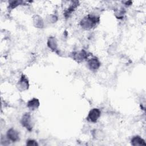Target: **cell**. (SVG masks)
Instances as JSON below:
<instances>
[{
    "instance_id": "6da1fadb",
    "label": "cell",
    "mask_w": 146,
    "mask_h": 146,
    "mask_svg": "<svg viewBox=\"0 0 146 146\" xmlns=\"http://www.w3.org/2000/svg\"><path fill=\"white\" fill-rule=\"evenodd\" d=\"M100 22V17L94 14H89L80 21V27L85 30H90L97 26Z\"/></svg>"
},
{
    "instance_id": "4fadbf2b",
    "label": "cell",
    "mask_w": 146,
    "mask_h": 146,
    "mask_svg": "<svg viewBox=\"0 0 146 146\" xmlns=\"http://www.w3.org/2000/svg\"><path fill=\"white\" fill-rule=\"evenodd\" d=\"M92 136L94 139L101 140L104 138L105 134L102 130L96 128L92 131Z\"/></svg>"
},
{
    "instance_id": "2e32d148",
    "label": "cell",
    "mask_w": 146,
    "mask_h": 146,
    "mask_svg": "<svg viewBox=\"0 0 146 146\" xmlns=\"http://www.w3.org/2000/svg\"><path fill=\"white\" fill-rule=\"evenodd\" d=\"M57 21H58V17L54 14L48 15L47 16L46 18V21L48 23H51V24L56 22Z\"/></svg>"
},
{
    "instance_id": "9c48e42d",
    "label": "cell",
    "mask_w": 146,
    "mask_h": 146,
    "mask_svg": "<svg viewBox=\"0 0 146 146\" xmlns=\"http://www.w3.org/2000/svg\"><path fill=\"white\" fill-rule=\"evenodd\" d=\"M79 1H71L70 4L68 6V7L64 11V16L66 18H68L70 17V15L72 14V13L76 10V9L79 6Z\"/></svg>"
},
{
    "instance_id": "277c9868",
    "label": "cell",
    "mask_w": 146,
    "mask_h": 146,
    "mask_svg": "<svg viewBox=\"0 0 146 146\" xmlns=\"http://www.w3.org/2000/svg\"><path fill=\"white\" fill-rule=\"evenodd\" d=\"M29 80L25 74H22L16 85L18 90L20 92L27 91L29 88Z\"/></svg>"
},
{
    "instance_id": "ba28073f",
    "label": "cell",
    "mask_w": 146,
    "mask_h": 146,
    "mask_svg": "<svg viewBox=\"0 0 146 146\" xmlns=\"http://www.w3.org/2000/svg\"><path fill=\"white\" fill-rule=\"evenodd\" d=\"M47 47L52 51L57 52L58 50V40L56 37L54 36H50L47 39Z\"/></svg>"
},
{
    "instance_id": "8fae6325",
    "label": "cell",
    "mask_w": 146,
    "mask_h": 146,
    "mask_svg": "<svg viewBox=\"0 0 146 146\" xmlns=\"http://www.w3.org/2000/svg\"><path fill=\"white\" fill-rule=\"evenodd\" d=\"M33 23L35 27L43 29L44 26V22L42 18L39 15H34L33 17Z\"/></svg>"
},
{
    "instance_id": "e0dca14e",
    "label": "cell",
    "mask_w": 146,
    "mask_h": 146,
    "mask_svg": "<svg viewBox=\"0 0 146 146\" xmlns=\"http://www.w3.org/2000/svg\"><path fill=\"white\" fill-rule=\"evenodd\" d=\"M10 141L7 138L6 135H2L1 137V144L2 145H8L10 144Z\"/></svg>"
},
{
    "instance_id": "7c38bea8",
    "label": "cell",
    "mask_w": 146,
    "mask_h": 146,
    "mask_svg": "<svg viewBox=\"0 0 146 146\" xmlns=\"http://www.w3.org/2000/svg\"><path fill=\"white\" fill-rule=\"evenodd\" d=\"M131 144L133 146L146 145L145 140L140 136L135 135L131 139Z\"/></svg>"
},
{
    "instance_id": "9a60e30c",
    "label": "cell",
    "mask_w": 146,
    "mask_h": 146,
    "mask_svg": "<svg viewBox=\"0 0 146 146\" xmlns=\"http://www.w3.org/2000/svg\"><path fill=\"white\" fill-rule=\"evenodd\" d=\"M125 13V10L123 7H120L115 10V15L117 19H121L123 18L124 15Z\"/></svg>"
},
{
    "instance_id": "52a82bcc",
    "label": "cell",
    "mask_w": 146,
    "mask_h": 146,
    "mask_svg": "<svg viewBox=\"0 0 146 146\" xmlns=\"http://www.w3.org/2000/svg\"><path fill=\"white\" fill-rule=\"evenodd\" d=\"M6 136L11 142L15 143L20 140V136L19 132L13 128L9 129L6 132Z\"/></svg>"
},
{
    "instance_id": "30bf717a",
    "label": "cell",
    "mask_w": 146,
    "mask_h": 146,
    "mask_svg": "<svg viewBox=\"0 0 146 146\" xmlns=\"http://www.w3.org/2000/svg\"><path fill=\"white\" fill-rule=\"evenodd\" d=\"M40 106V102L38 99L34 98L29 100L26 104L27 107L29 110H30L31 111H34L35 110H36Z\"/></svg>"
},
{
    "instance_id": "5bb4252c",
    "label": "cell",
    "mask_w": 146,
    "mask_h": 146,
    "mask_svg": "<svg viewBox=\"0 0 146 146\" xmlns=\"http://www.w3.org/2000/svg\"><path fill=\"white\" fill-rule=\"evenodd\" d=\"M23 1H10L9 2V7L8 9L9 10H13L14 9H15V7H17V6L22 5V3H23Z\"/></svg>"
},
{
    "instance_id": "5b68a950",
    "label": "cell",
    "mask_w": 146,
    "mask_h": 146,
    "mask_svg": "<svg viewBox=\"0 0 146 146\" xmlns=\"http://www.w3.org/2000/svg\"><path fill=\"white\" fill-rule=\"evenodd\" d=\"M101 115V111L98 108H94L91 109L86 117V120L91 123H96Z\"/></svg>"
},
{
    "instance_id": "3957f363",
    "label": "cell",
    "mask_w": 146,
    "mask_h": 146,
    "mask_svg": "<svg viewBox=\"0 0 146 146\" xmlns=\"http://www.w3.org/2000/svg\"><path fill=\"white\" fill-rule=\"evenodd\" d=\"M20 123L22 127L29 132L32 131L33 128V121L30 112L25 113L21 117Z\"/></svg>"
},
{
    "instance_id": "d6986e66",
    "label": "cell",
    "mask_w": 146,
    "mask_h": 146,
    "mask_svg": "<svg viewBox=\"0 0 146 146\" xmlns=\"http://www.w3.org/2000/svg\"><path fill=\"white\" fill-rule=\"evenodd\" d=\"M123 3L124 4V5L125 6H130V5H132V1H125V2H123Z\"/></svg>"
},
{
    "instance_id": "ac0fdd59",
    "label": "cell",
    "mask_w": 146,
    "mask_h": 146,
    "mask_svg": "<svg viewBox=\"0 0 146 146\" xmlns=\"http://www.w3.org/2000/svg\"><path fill=\"white\" fill-rule=\"evenodd\" d=\"M26 145L29 146H38V143L34 139H28L26 141Z\"/></svg>"
},
{
    "instance_id": "8992f818",
    "label": "cell",
    "mask_w": 146,
    "mask_h": 146,
    "mask_svg": "<svg viewBox=\"0 0 146 146\" xmlns=\"http://www.w3.org/2000/svg\"><path fill=\"white\" fill-rule=\"evenodd\" d=\"M87 65L90 70L95 71L99 70L101 66V62L98 58L96 56H92L88 58L87 60Z\"/></svg>"
},
{
    "instance_id": "7a4b0ae2",
    "label": "cell",
    "mask_w": 146,
    "mask_h": 146,
    "mask_svg": "<svg viewBox=\"0 0 146 146\" xmlns=\"http://www.w3.org/2000/svg\"><path fill=\"white\" fill-rule=\"evenodd\" d=\"M90 55V53L83 49L79 51H73L70 54L71 57L78 63L82 62L85 60H87Z\"/></svg>"
}]
</instances>
